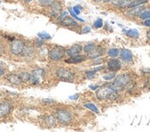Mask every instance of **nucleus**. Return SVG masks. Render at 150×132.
<instances>
[{
	"mask_svg": "<svg viewBox=\"0 0 150 132\" xmlns=\"http://www.w3.org/2000/svg\"><path fill=\"white\" fill-rule=\"evenodd\" d=\"M121 92L116 90L112 83H105L95 91V97L99 101H117L120 98Z\"/></svg>",
	"mask_w": 150,
	"mask_h": 132,
	"instance_id": "obj_1",
	"label": "nucleus"
},
{
	"mask_svg": "<svg viewBox=\"0 0 150 132\" xmlns=\"http://www.w3.org/2000/svg\"><path fill=\"white\" fill-rule=\"evenodd\" d=\"M54 115L58 124L62 125V126H69L74 122L75 119L74 111L67 107H57L54 110Z\"/></svg>",
	"mask_w": 150,
	"mask_h": 132,
	"instance_id": "obj_2",
	"label": "nucleus"
},
{
	"mask_svg": "<svg viewBox=\"0 0 150 132\" xmlns=\"http://www.w3.org/2000/svg\"><path fill=\"white\" fill-rule=\"evenodd\" d=\"M54 74L57 80L62 81V82L71 83V82H74L76 79L75 72L71 68L63 67V66L57 67L54 72Z\"/></svg>",
	"mask_w": 150,
	"mask_h": 132,
	"instance_id": "obj_3",
	"label": "nucleus"
},
{
	"mask_svg": "<svg viewBox=\"0 0 150 132\" xmlns=\"http://www.w3.org/2000/svg\"><path fill=\"white\" fill-rule=\"evenodd\" d=\"M67 48L59 45H54L51 49H49L48 52V60L53 62H59L64 61L67 58Z\"/></svg>",
	"mask_w": 150,
	"mask_h": 132,
	"instance_id": "obj_4",
	"label": "nucleus"
},
{
	"mask_svg": "<svg viewBox=\"0 0 150 132\" xmlns=\"http://www.w3.org/2000/svg\"><path fill=\"white\" fill-rule=\"evenodd\" d=\"M133 81H134L133 77L129 72H123V74L116 75L115 78L112 81V84L116 88V90L122 92V91H125V87Z\"/></svg>",
	"mask_w": 150,
	"mask_h": 132,
	"instance_id": "obj_5",
	"label": "nucleus"
},
{
	"mask_svg": "<svg viewBox=\"0 0 150 132\" xmlns=\"http://www.w3.org/2000/svg\"><path fill=\"white\" fill-rule=\"evenodd\" d=\"M26 47V42L21 39H13L9 43V53L13 56H21Z\"/></svg>",
	"mask_w": 150,
	"mask_h": 132,
	"instance_id": "obj_6",
	"label": "nucleus"
},
{
	"mask_svg": "<svg viewBox=\"0 0 150 132\" xmlns=\"http://www.w3.org/2000/svg\"><path fill=\"white\" fill-rule=\"evenodd\" d=\"M30 74H31V76H30V84L31 85H34V86L40 85L44 81L45 75H46L45 70L41 67H36L35 69H33L30 72Z\"/></svg>",
	"mask_w": 150,
	"mask_h": 132,
	"instance_id": "obj_7",
	"label": "nucleus"
},
{
	"mask_svg": "<svg viewBox=\"0 0 150 132\" xmlns=\"http://www.w3.org/2000/svg\"><path fill=\"white\" fill-rule=\"evenodd\" d=\"M147 8L146 5H143V6H134V8H127L123 11V15L128 19H131V20H135L137 19L138 16L141 13L144 11Z\"/></svg>",
	"mask_w": 150,
	"mask_h": 132,
	"instance_id": "obj_8",
	"label": "nucleus"
},
{
	"mask_svg": "<svg viewBox=\"0 0 150 132\" xmlns=\"http://www.w3.org/2000/svg\"><path fill=\"white\" fill-rule=\"evenodd\" d=\"M58 26L61 28H64V29H67L70 30H76V29L79 30L81 28L80 23L76 21V19L73 18L71 16H67L64 18Z\"/></svg>",
	"mask_w": 150,
	"mask_h": 132,
	"instance_id": "obj_9",
	"label": "nucleus"
},
{
	"mask_svg": "<svg viewBox=\"0 0 150 132\" xmlns=\"http://www.w3.org/2000/svg\"><path fill=\"white\" fill-rule=\"evenodd\" d=\"M122 68V62L118 58H110L106 62L105 64V70L109 72H118Z\"/></svg>",
	"mask_w": 150,
	"mask_h": 132,
	"instance_id": "obj_10",
	"label": "nucleus"
},
{
	"mask_svg": "<svg viewBox=\"0 0 150 132\" xmlns=\"http://www.w3.org/2000/svg\"><path fill=\"white\" fill-rule=\"evenodd\" d=\"M64 2L62 0H56V1L53 4V6L50 8V10H49V17L51 18V19H54L59 16L60 13L64 10Z\"/></svg>",
	"mask_w": 150,
	"mask_h": 132,
	"instance_id": "obj_11",
	"label": "nucleus"
},
{
	"mask_svg": "<svg viewBox=\"0 0 150 132\" xmlns=\"http://www.w3.org/2000/svg\"><path fill=\"white\" fill-rule=\"evenodd\" d=\"M36 55H37V51H36L35 46L31 44H29V45L26 44V47L23 51V53L21 56L26 61H30V60H33L36 57Z\"/></svg>",
	"mask_w": 150,
	"mask_h": 132,
	"instance_id": "obj_12",
	"label": "nucleus"
},
{
	"mask_svg": "<svg viewBox=\"0 0 150 132\" xmlns=\"http://www.w3.org/2000/svg\"><path fill=\"white\" fill-rule=\"evenodd\" d=\"M88 60V57L86 54H77V55H74V56H69L67 57L66 59L64 60V63H67V64H80L83 63Z\"/></svg>",
	"mask_w": 150,
	"mask_h": 132,
	"instance_id": "obj_13",
	"label": "nucleus"
},
{
	"mask_svg": "<svg viewBox=\"0 0 150 132\" xmlns=\"http://www.w3.org/2000/svg\"><path fill=\"white\" fill-rule=\"evenodd\" d=\"M119 59L122 61V62H125L126 64H132L134 62V54L128 49H122L120 50Z\"/></svg>",
	"mask_w": 150,
	"mask_h": 132,
	"instance_id": "obj_14",
	"label": "nucleus"
},
{
	"mask_svg": "<svg viewBox=\"0 0 150 132\" xmlns=\"http://www.w3.org/2000/svg\"><path fill=\"white\" fill-rule=\"evenodd\" d=\"M106 52V50L105 48L103 47V46H100V45H97V47L91 51L89 52L88 54H87V57H88V60H94V59H97V58H100V57H103L104 54H105Z\"/></svg>",
	"mask_w": 150,
	"mask_h": 132,
	"instance_id": "obj_15",
	"label": "nucleus"
},
{
	"mask_svg": "<svg viewBox=\"0 0 150 132\" xmlns=\"http://www.w3.org/2000/svg\"><path fill=\"white\" fill-rule=\"evenodd\" d=\"M66 52H67V57L80 54L83 52V46L81 44H79V43L73 44L72 46H70V47L67 48Z\"/></svg>",
	"mask_w": 150,
	"mask_h": 132,
	"instance_id": "obj_16",
	"label": "nucleus"
},
{
	"mask_svg": "<svg viewBox=\"0 0 150 132\" xmlns=\"http://www.w3.org/2000/svg\"><path fill=\"white\" fill-rule=\"evenodd\" d=\"M11 109H12V105L10 102L6 100L0 102V118L8 116L11 112Z\"/></svg>",
	"mask_w": 150,
	"mask_h": 132,
	"instance_id": "obj_17",
	"label": "nucleus"
},
{
	"mask_svg": "<svg viewBox=\"0 0 150 132\" xmlns=\"http://www.w3.org/2000/svg\"><path fill=\"white\" fill-rule=\"evenodd\" d=\"M43 122L47 126V128H55V127H57V125H59L58 124V121L56 119V117H55L54 113V114H48V115L45 116L43 117Z\"/></svg>",
	"mask_w": 150,
	"mask_h": 132,
	"instance_id": "obj_18",
	"label": "nucleus"
},
{
	"mask_svg": "<svg viewBox=\"0 0 150 132\" xmlns=\"http://www.w3.org/2000/svg\"><path fill=\"white\" fill-rule=\"evenodd\" d=\"M6 79L12 85H17V86H18V85H21L22 84L18 74H8L6 76Z\"/></svg>",
	"mask_w": 150,
	"mask_h": 132,
	"instance_id": "obj_19",
	"label": "nucleus"
},
{
	"mask_svg": "<svg viewBox=\"0 0 150 132\" xmlns=\"http://www.w3.org/2000/svg\"><path fill=\"white\" fill-rule=\"evenodd\" d=\"M122 32L126 35V37H128L130 39H137L140 37V33L136 29H123Z\"/></svg>",
	"mask_w": 150,
	"mask_h": 132,
	"instance_id": "obj_20",
	"label": "nucleus"
},
{
	"mask_svg": "<svg viewBox=\"0 0 150 132\" xmlns=\"http://www.w3.org/2000/svg\"><path fill=\"white\" fill-rule=\"evenodd\" d=\"M18 76L21 78V81L22 84H29L30 81V76H31V74L30 72H28V71H21L18 72Z\"/></svg>",
	"mask_w": 150,
	"mask_h": 132,
	"instance_id": "obj_21",
	"label": "nucleus"
},
{
	"mask_svg": "<svg viewBox=\"0 0 150 132\" xmlns=\"http://www.w3.org/2000/svg\"><path fill=\"white\" fill-rule=\"evenodd\" d=\"M120 50L119 48H115V47H112V48H109L106 50V52L105 54L109 57V58H118L119 57V54H120Z\"/></svg>",
	"mask_w": 150,
	"mask_h": 132,
	"instance_id": "obj_22",
	"label": "nucleus"
},
{
	"mask_svg": "<svg viewBox=\"0 0 150 132\" xmlns=\"http://www.w3.org/2000/svg\"><path fill=\"white\" fill-rule=\"evenodd\" d=\"M96 47H97V43L96 42H94V41L87 42L83 46V53L87 55V54L89 53V52L92 51Z\"/></svg>",
	"mask_w": 150,
	"mask_h": 132,
	"instance_id": "obj_23",
	"label": "nucleus"
},
{
	"mask_svg": "<svg viewBox=\"0 0 150 132\" xmlns=\"http://www.w3.org/2000/svg\"><path fill=\"white\" fill-rule=\"evenodd\" d=\"M83 107L85 108L88 109L89 111L93 112V113H95V114H100V109H99V107H98L93 102H86V103H84L83 104Z\"/></svg>",
	"mask_w": 150,
	"mask_h": 132,
	"instance_id": "obj_24",
	"label": "nucleus"
},
{
	"mask_svg": "<svg viewBox=\"0 0 150 132\" xmlns=\"http://www.w3.org/2000/svg\"><path fill=\"white\" fill-rule=\"evenodd\" d=\"M56 0H37L38 5L43 8H50Z\"/></svg>",
	"mask_w": 150,
	"mask_h": 132,
	"instance_id": "obj_25",
	"label": "nucleus"
},
{
	"mask_svg": "<svg viewBox=\"0 0 150 132\" xmlns=\"http://www.w3.org/2000/svg\"><path fill=\"white\" fill-rule=\"evenodd\" d=\"M148 3H149V0H132L128 6V8H134V6H143V5H147Z\"/></svg>",
	"mask_w": 150,
	"mask_h": 132,
	"instance_id": "obj_26",
	"label": "nucleus"
},
{
	"mask_svg": "<svg viewBox=\"0 0 150 132\" xmlns=\"http://www.w3.org/2000/svg\"><path fill=\"white\" fill-rule=\"evenodd\" d=\"M117 74H116V72H105L104 74H102V79L104 81H107V82H109V81H112L113 79L115 78V76H116Z\"/></svg>",
	"mask_w": 150,
	"mask_h": 132,
	"instance_id": "obj_27",
	"label": "nucleus"
},
{
	"mask_svg": "<svg viewBox=\"0 0 150 132\" xmlns=\"http://www.w3.org/2000/svg\"><path fill=\"white\" fill-rule=\"evenodd\" d=\"M148 18H150V8L147 6V8L138 16L137 19L143 21V20H146V19H148Z\"/></svg>",
	"mask_w": 150,
	"mask_h": 132,
	"instance_id": "obj_28",
	"label": "nucleus"
},
{
	"mask_svg": "<svg viewBox=\"0 0 150 132\" xmlns=\"http://www.w3.org/2000/svg\"><path fill=\"white\" fill-rule=\"evenodd\" d=\"M67 11H68V13H69V15H71V17H72L73 18H75L76 21H78L80 24H84V23H85V20H84L83 18H79L77 15L75 14V12L73 11L72 6H69V8H67Z\"/></svg>",
	"mask_w": 150,
	"mask_h": 132,
	"instance_id": "obj_29",
	"label": "nucleus"
},
{
	"mask_svg": "<svg viewBox=\"0 0 150 132\" xmlns=\"http://www.w3.org/2000/svg\"><path fill=\"white\" fill-rule=\"evenodd\" d=\"M67 16H69V13H68V11L67 10H63L60 14H59V16H58L55 19H54V23L55 24H57V25H59L60 24V22L63 20V19L66 18V17H67Z\"/></svg>",
	"mask_w": 150,
	"mask_h": 132,
	"instance_id": "obj_30",
	"label": "nucleus"
},
{
	"mask_svg": "<svg viewBox=\"0 0 150 132\" xmlns=\"http://www.w3.org/2000/svg\"><path fill=\"white\" fill-rule=\"evenodd\" d=\"M85 77H86V79H88V80H93V79L97 77V72L92 69L87 70V71H85Z\"/></svg>",
	"mask_w": 150,
	"mask_h": 132,
	"instance_id": "obj_31",
	"label": "nucleus"
},
{
	"mask_svg": "<svg viewBox=\"0 0 150 132\" xmlns=\"http://www.w3.org/2000/svg\"><path fill=\"white\" fill-rule=\"evenodd\" d=\"M103 26H104V21H103V19L100 18H97L96 20L93 22V28L96 29H102V28H103Z\"/></svg>",
	"mask_w": 150,
	"mask_h": 132,
	"instance_id": "obj_32",
	"label": "nucleus"
},
{
	"mask_svg": "<svg viewBox=\"0 0 150 132\" xmlns=\"http://www.w3.org/2000/svg\"><path fill=\"white\" fill-rule=\"evenodd\" d=\"M40 39H43V41H49V39H52V36L49 34V33L45 32V31H42V32H39L38 35H37Z\"/></svg>",
	"mask_w": 150,
	"mask_h": 132,
	"instance_id": "obj_33",
	"label": "nucleus"
},
{
	"mask_svg": "<svg viewBox=\"0 0 150 132\" xmlns=\"http://www.w3.org/2000/svg\"><path fill=\"white\" fill-rule=\"evenodd\" d=\"M104 59L103 57H100V58H97V59H94V60H91V63L90 65L91 66H97V65H101L104 63Z\"/></svg>",
	"mask_w": 150,
	"mask_h": 132,
	"instance_id": "obj_34",
	"label": "nucleus"
},
{
	"mask_svg": "<svg viewBox=\"0 0 150 132\" xmlns=\"http://www.w3.org/2000/svg\"><path fill=\"white\" fill-rule=\"evenodd\" d=\"M91 30H92V28L90 27V26L88 25H84L83 27L80 28L79 29V33H81V34H88V33H90Z\"/></svg>",
	"mask_w": 150,
	"mask_h": 132,
	"instance_id": "obj_35",
	"label": "nucleus"
},
{
	"mask_svg": "<svg viewBox=\"0 0 150 132\" xmlns=\"http://www.w3.org/2000/svg\"><path fill=\"white\" fill-rule=\"evenodd\" d=\"M57 102L55 100H54V99H52V98H44L42 100V104L45 105H54Z\"/></svg>",
	"mask_w": 150,
	"mask_h": 132,
	"instance_id": "obj_36",
	"label": "nucleus"
},
{
	"mask_svg": "<svg viewBox=\"0 0 150 132\" xmlns=\"http://www.w3.org/2000/svg\"><path fill=\"white\" fill-rule=\"evenodd\" d=\"M45 45V42H44V41L43 39H40L39 37H37L36 39H35V41H34V46L36 48H41V47H42V46H44Z\"/></svg>",
	"mask_w": 150,
	"mask_h": 132,
	"instance_id": "obj_37",
	"label": "nucleus"
},
{
	"mask_svg": "<svg viewBox=\"0 0 150 132\" xmlns=\"http://www.w3.org/2000/svg\"><path fill=\"white\" fill-rule=\"evenodd\" d=\"M72 8H73V11L75 12V14L77 16L80 15V13L84 10V8L81 5H76V6H72Z\"/></svg>",
	"mask_w": 150,
	"mask_h": 132,
	"instance_id": "obj_38",
	"label": "nucleus"
},
{
	"mask_svg": "<svg viewBox=\"0 0 150 132\" xmlns=\"http://www.w3.org/2000/svg\"><path fill=\"white\" fill-rule=\"evenodd\" d=\"M92 70H94L96 72H102L105 70V65L104 64H101V65H97V66H94L92 68Z\"/></svg>",
	"mask_w": 150,
	"mask_h": 132,
	"instance_id": "obj_39",
	"label": "nucleus"
},
{
	"mask_svg": "<svg viewBox=\"0 0 150 132\" xmlns=\"http://www.w3.org/2000/svg\"><path fill=\"white\" fill-rule=\"evenodd\" d=\"M100 86V85L99 84H89V85H88V88H89V90H91V91H96V90L99 89Z\"/></svg>",
	"mask_w": 150,
	"mask_h": 132,
	"instance_id": "obj_40",
	"label": "nucleus"
},
{
	"mask_svg": "<svg viewBox=\"0 0 150 132\" xmlns=\"http://www.w3.org/2000/svg\"><path fill=\"white\" fill-rule=\"evenodd\" d=\"M141 74L147 76L150 74V68H143L141 69Z\"/></svg>",
	"mask_w": 150,
	"mask_h": 132,
	"instance_id": "obj_41",
	"label": "nucleus"
},
{
	"mask_svg": "<svg viewBox=\"0 0 150 132\" xmlns=\"http://www.w3.org/2000/svg\"><path fill=\"white\" fill-rule=\"evenodd\" d=\"M141 25L143 26V27H146V28H149L150 29V18L141 21Z\"/></svg>",
	"mask_w": 150,
	"mask_h": 132,
	"instance_id": "obj_42",
	"label": "nucleus"
},
{
	"mask_svg": "<svg viewBox=\"0 0 150 132\" xmlns=\"http://www.w3.org/2000/svg\"><path fill=\"white\" fill-rule=\"evenodd\" d=\"M5 45L2 41H0V56H2L5 52Z\"/></svg>",
	"mask_w": 150,
	"mask_h": 132,
	"instance_id": "obj_43",
	"label": "nucleus"
},
{
	"mask_svg": "<svg viewBox=\"0 0 150 132\" xmlns=\"http://www.w3.org/2000/svg\"><path fill=\"white\" fill-rule=\"evenodd\" d=\"M120 1H121V0H112V1L109 4V6H112V8H115V6H117V4H118Z\"/></svg>",
	"mask_w": 150,
	"mask_h": 132,
	"instance_id": "obj_44",
	"label": "nucleus"
},
{
	"mask_svg": "<svg viewBox=\"0 0 150 132\" xmlns=\"http://www.w3.org/2000/svg\"><path fill=\"white\" fill-rule=\"evenodd\" d=\"M6 75V69L3 67V66L0 65V77L5 76Z\"/></svg>",
	"mask_w": 150,
	"mask_h": 132,
	"instance_id": "obj_45",
	"label": "nucleus"
},
{
	"mask_svg": "<svg viewBox=\"0 0 150 132\" xmlns=\"http://www.w3.org/2000/svg\"><path fill=\"white\" fill-rule=\"evenodd\" d=\"M103 29H105L106 31H112V27H110V24H108V23L104 24Z\"/></svg>",
	"mask_w": 150,
	"mask_h": 132,
	"instance_id": "obj_46",
	"label": "nucleus"
},
{
	"mask_svg": "<svg viewBox=\"0 0 150 132\" xmlns=\"http://www.w3.org/2000/svg\"><path fill=\"white\" fill-rule=\"evenodd\" d=\"M78 98H79V94H76V95H73L69 96L70 100H77Z\"/></svg>",
	"mask_w": 150,
	"mask_h": 132,
	"instance_id": "obj_47",
	"label": "nucleus"
},
{
	"mask_svg": "<svg viewBox=\"0 0 150 132\" xmlns=\"http://www.w3.org/2000/svg\"><path fill=\"white\" fill-rule=\"evenodd\" d=\"M93 3H95V4H103V2H104V0H91Z\"/></svg>",
	"mask_w": 150,
	"mask_h": 132,
	"instance_id": "obj_48",
	"label": "nucleus"
},
{
	"mask_svg": "<svg viewBox=\"0 0 150 132\" xmlns=\"http://www.w3.org/2000/svg\"><path fill=\"white\" fill-rule=\"evenodd\" d=\"M21 1L24 3V4H30V3H31L33 0H21Z\"/></svg>",
	"mask_w": 150,
	"mask_h": 132,
	"instance_id": "obj_49",
	"label": "nucleus"
},
{
	"mask_svg": "<svg viewBox=\"0 0 150 132\" xmlns=\"http://www.w3.org/2000/svg\"><path fill=\"white\" fill-rule=\"evenodd\" d=\"M112 0H104V2H103V4L104 5H109L110 2H112Z\"/></svg>",
	"mask_w": 150,
	"mask_h": 132,
	"instance_id": "obj_50",
	"label": "nucleus"
},
{
	"mask_svg": "<svg viewBox=\"0 0 150 132\" xmlns=\"http://www.w3.org/2000/svg\"><path fill=\"white\" fill-rule=\"evenodd\" d=\"M146 38L150 41V29H148V30L146 31Z\"/></svg>",
	"mask_w": 150,
	"mask_h": 132,
	"instance_id": "obj_51",
	"label": "nucleus"
}]
</instances>
